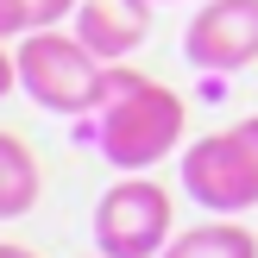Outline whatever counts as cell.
<instances>
[{
    "mask_svg": "<svg viewBox=\"0 0 258 258\" xmlns=\"http://www.w3.org/2000/svg\"><path fill=\"white\" fill-rule=\"evenodd\" d=\"M95 120H82V139L113 164V170H151L183 145V95L151 76L107 63L95 82Z\"/></svg>",
    "mask_w": 258,
    "mask_h": 258,
    "instance_id": "cell-1",
    "label": "cell"
},
{
    "mask_svg": "<svg viewBox=\"0 0 258 258\" xmlns=\"http://www.w3.org/2000/svg\"><path fill=\"white\" fill-rule=\"evenodd\" d=\"M183 189L196 208H214V214L258 208V113L183 151Z\"/></svg>",
    "mask_w": 258,
    "mask_h": 258,
    "instance_id": "cell-2",
    "label": "cell"
},
{
    "mask_svg": "<svg viewBox=\"0 0 258 258\" xmlns=\"http://www.w3.org/2000/svg\"><path fill=\"white\" fill-rule=\"evenodd\" d=\"M170 239H176L170 189L151 183L145 170H126L95 202V252L101 258H158Z\"/></svg>",
    "mask_w": 258,
    "mask_h": 258,
    "instance_id": "cell-3",
    "label": "cell"
},
{
    "mask_svg": "<svg viewBox=\"0 0 258 258\" xmlns=\"http://www.w3.org/2000/svg\"><path fill=\"white\" fill-rule=\"evenodd\" d=\"M101 70H107V63H101L76 32L44 25V32L19 38V88L38 101V107H50V113H88L95 107Z\"/></svg>",
    "mask_w": 258,
    "mask_h": 258,
    "instance_id": "cell-4",
    "label": "cell"
},
{
    "mask_svg": "<svg viewBox=\"0 0 258 258\" xmlns=\"http://www.w3.org/2000/svg\"><path fill=\"white\" fill-rule=\"evenodd\" d=\"M183 57L208 76H239L258 63V0H202L183 32Z\"/></svg>",
    "mask_w": 258,
    "mask_h": 258,
    "instance_id": "cell-5",
    "label": "cell"
},
{
    "mask_svg": "<svg viewBox=\"0 0 258 258\" xmlns=\"http://www.w3.org/2000/svg\"><path fill=\"white\" fill-rule=\"evenodd\" d=\"M145 32H151V7H139V0H82V7H76V38H82L101 63L133 57V50L145 44Z\"/></svg>",
    "mask_w": 258,
    "mask_h": 258,
    "instance_id": "cell-6",
    "label": "cell"
},
{
    "mask_svg": "<svg viewBox=\"0 0 258 258\" xmlns=\"http://www.w3.org/2000/svg\"><path fill=\"white\" fill-rule=\"evenodd\" d=\"M158 258H258V239H252V227L239 214H214V221L176 233Z\"/></svg>",
    "mask_w": 258,
    "mask_h": 258,
    "instance_id": "cell-7",
    "label": "cell"
},
{
    "mask_svg": "<svg viewBox=\"0 0 258 258\" xmlns=\"http://www.w3.org/2000/svg\"><path fill=\"white\" fill-rule=\"evenodd\" d=\"M38 189H44V176H38V158L25 151L19 133H0V221H19V214L38 208Z\"/></svg>",
    "mask_w": 258,
    "mask_h": 258,
    "instance_id": "cell-8",
    "label": "cell"
},
{
    "mask_svg": "<svg viewBox=\"0 0 258 258\" xmlns=\"http://www.w3.org/2000/svg\"><path fill=\"white\" fill-rule=\"evenodd\" d=\"M19 7H25V19H32V32H44V25H57V19H76L82 0H19Z\"/></svg>",
    "mask_w": 258,
    "mask_h": 258,
    "instance_id": "cell-9",
    "label": "cell"
},
{
    "mask_svg": "<svg viewBox=\"0 0 258 258\" xmlns=\"http://www.w3.org/2000/svg\"><path fill=\"white\" fill-rule=\"evenodd\" d=\"M25 32H32L25 7H19V0H0V38H25Z\"/></svg>",
    "mask_w": 258,
    "mask_h": 258,
    "instance_id": "cell-10",
    "label": "cell"
},
{
    "mask_svg": "<svg viewBox=\"0 0 258 258\" xmlns=\"http://www.w3.org/2000/svg\"><path fill=\"white\" fill-rule=\"evenodd\" d=\"M13 88H19V50H7V44H0V101H7Z\"/></svg>",
    "mask_w": 258,
    "mask_h": 258,
    "instance_id": "cell-11",
    "label": "cell"
},
{
    "mask_svg": "<svg viewBox=\"0 0 258 258\" xmlns=\"http://www.w3.org/2000/svg\"><path fill=\"white\" fill-rule=\"evenodd\" d=\"M0 258H38L32 246H13V239H0Z\"/></svg>",
    "mask_w": 258,
    "mask_h": 258,
    "instance_id": "cell-12",
    "label": "cell"
},
{
    "mask_svg": "<svg viewBox=\"0 0 258 258\" xmlns=\"http://www.w3.org/2000/svg\"><path fill=\"white\" fill-rule=\"evenodd\" d=\"M139 7H164V0H139Z\"/></svg>",
    "mask_w": 258,
    "mask_h": 258,
    "instance_id": "cell-13",
    "label": "cell"
},
{
    "mask_svg": "<svg viewBox=\"0 0 258 258\" xmlns=\"http://www.w3.org/2000/svg\"><path fill=\"white\" fill-rule=\"evenodd\" d=\"M95 258H101V252H95Z\"/></svg>",
    "mask_w": 258,
    "mask_h": 258,
    "instance_id": "cell-14",
    "label": "cell"
}]
</instances>
